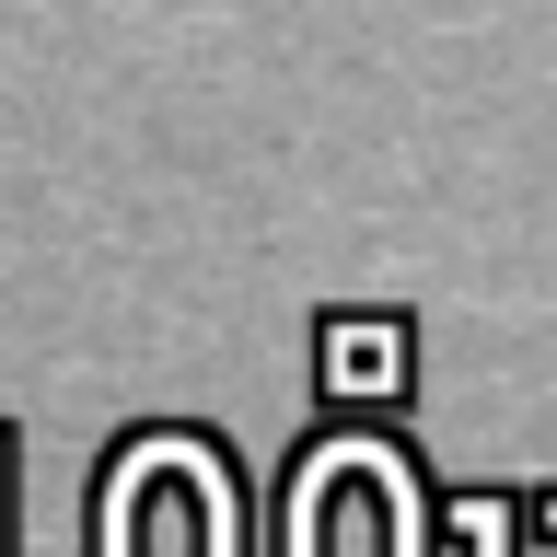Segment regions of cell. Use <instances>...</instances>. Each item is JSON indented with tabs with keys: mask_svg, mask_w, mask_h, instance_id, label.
<instances>
[{
	"mask_svg": "<svg viewBox=\"0 0 557 557\" xmlns=\"http://www.w3.org/2000/svg\"><path fill=\"white\" fill-rule=\"evenodd\" d=\"M104 557H244V511H233L221 453L139 442L104 487Z\"/></svg>",
	"mask_w": 557,
	"mask_h": 557,
	"instance_id": "6da1fadb",
	"label": "cell"
},
{
	"mask_svg": "<svg viewBox=\"0 0 557 557\" xmlns=\"http://www.w3.org/2000/svg\"><path fill=\"white\" fill-rule=\"evenodd\" d=\"M290 557H418V487L395 453L337 442L290 487Z\"/></svg>",
	"mask_w": 557,
	"mask_h": 557,
	"instance_id": "7a4b0ae2",
	"label": "cell"
},
{
	"mask_svg": "<svg viewBox=\"0 0 557 557\" xmlns=\"http://www.w3.org/2000/svg\"><path fill=\"white\" fill-rule=\"evenodd\" d=\"M325 383H337V395H395V383H407V337H395V325H337V337H325Z\"/></svg>",
	"mask_w": 557,
	"mask_h": 557,
	"instance_id": "3957f363",
	"label": "cell"
}]
</instances>
